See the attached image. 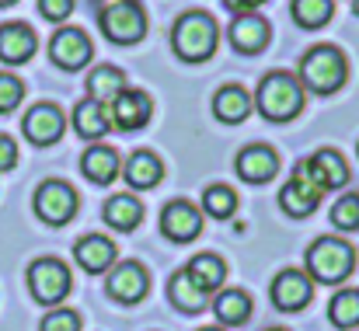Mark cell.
I'll use <instances>...</instances> for the list:
<instances>
[{
  "label": "cell",
  "instance_id": "6da1fadb",
  "mask_svg": "<svg viewBox=\"0 0 359 331\" xmlns=\"http://www.w3.org/2000/svg\"><path fill=\"white\" fill-rule=\"evenodd\" d=\"M220 46V25L206 11H185L171 28V49L185 63H206Z\"/></svg>",
  "mask_w": 359,
  "mask_h": 331
},
{
  "label": "cell",
  "instance_id": "7a4b0ae2",
  "mask_svg": "<svg viewBox=\"0 0 359 331\" xmlns=\"http://www.w3.org/2000/svg\"><path fill=\"white\" fill-rule=\"evenodd\" d=\"M255 109L269 122H290L304 112V84L286 70H272L255 91Z\"/></svg>",
  "mask_w": 359,
  "mask_h": 331
},
{
  "label": "cell",
  "instance_id": "3957f363",
  "mask_svg": "<svg viewBox=\"0 0 359 331\" xmlns=\"http://www.w3.org/2000/svg\"><path fill=\"white\" fill-rule=\"evenodd\" d=\"M304 91L314 95H335L349 81V60L335 46H314L300 56V77Z\"/></svg>",
  "mask_w": 359,
  "mask_h": 331
},
{
  "label": "cell",
  "instance_id": "277c9868",
  "mask_svg": "<svg viewBox=\"0 0 359 331\" xmlns=\"http://www.w3.org/2000/svg\"><path fill=\"white\" fill-rule=\"evenodd\" d=\"M356 269V248L342 237H318L307 248V276L318 283H342Z\"/></svg>",
  "mask_w": 359,
  "mask_h": 331
},
{
  "label": "cell",
  "instance_id": "5b68a950",
  "mask_svg": "<svg viewBox=\"0 0 359 331\" xmlns=\"http://www.w3.org/2000/svg\"><path fill=\"white\" fill-rule=\"evenodd\" d=\"M98 25L105 32L109 42L116 46H136L143 35H147V14L136 0H112L102 7L98 14Z\"/></svg>",
  "mask_w": 359,
  "mask_h": 331
},
{
  "label": "cell",
  "instance_id": "8992f818",
  "mask_svg": "<svg viewBox=\"0 0 359 331\" xmlns=\"http://www.w3.org/2000/svg\"><path fill=\"white\" fill-rule=\"evenodd\" d=\"M74 279H70V269L60 262V258H39L28 265V290L39 304L46 307H56L60 300H67Z\"/></svg>",
  "mask_w": 359,
  "mask_h": 331
},
{
  "label": "cell",
  "instance_id": "52a82bcc",
  "mask_svg": "<svg viewBox=\"0 0 359 331\" xmlns=\"http://www.w3.org/2000/svg\"><path fill=\"white\" fill-rule=\"evenodd\" d=\"M32 206H35V217H39V220H46L49 227H63V223L74 220L81 199H77L74 185H67V182H60V178H49V182H42V185L35 189Z\"/></svg>",
  "mask_w": 359,
  "mask_h": 331
},
{
  "label": "cell",
  "instance_id": "ba28073f",
  "mask_svg": "<svg viewBox=\"0 0 359 331\" xmlns=\"http://www.w3.org/2000/svg\"><path fill=\"white\" fill-rule=\"evenodd\" d=\"M91 56H95V49H91L88 32H81V28H74V25H63V28L49 39V60H53L60 70H81V67L91 63Z\"/></svg>",
  "mask_w": 359,
  "mask_h": 331
},
{
  "label": "cell",
  "instance_id": "9c48e42d",
  "mask_svg": "<svg viewBox=\"0 0 359 331\" xmlns=\"http://www.w3.org/2000/svg\"><path fill=\"white\" fill-rule=\"evenodd\" d=\"M321 196H325V192L311 182L307 168L297 164L293 178H290V182L283 185V192H279V210H283L286 217H293V220H304V217H311V213L318 210Z\"/></svg>",
  "mask_w": 359,
  "mask_h": 331
},
{
  "label": "cell",
  "instance_id": "30bf717a",
  "mask_svg": "<svg viewBox=\"0 0 359 331\" xmlns=\"http://www.w3.org/2000/svg\"><path fill=\"white\" fill-rule=\"evenodd\" d=\"M21 129H25L28 143H35V147H53V143L63 136V129H67V115L56 109L53 102H39V105H32V109L25 112Z\"/></svg>",
  "mask_w": 359,
  "mask_h": 331
},
{
  "label": "cell",
  "instance_id": "8fae6325",
  "mask_svg": "<svg viewBox=\"0 0 359 331\" xmlns=\"http://www.w3.org/2000/svg\"><path fill=\"white\" fill-rule=\"evenodd\" d=\"M199 230H203V213H199L192 203L175 199V203H168V206L161 210V234H164L168 241L189 244V241L199 237Z\"/></svg>",
  "mask_w": 359,
  "mask_h": 331
},
{
  "label": "cell",
  "instance_id": "7c38bea8",
  "mask_svg": "<svg viewBox=\"0 0 359 331\" xmlns=\"http://www.w3.org/2000/svg\"><path fill=\"white\" fill-rule=\"evenodd\" d=\"M304 168H307V175H311V182L321 189V192H335V189H346L349 185V164H346V157L339 154V150H318L314 157H307L304 161Z\"/></svg>",
  "mask_w": 359,
  "mask_h": 331
},
{
  "label": "cell",
  "instance_id": "4fadbf2b",
  "mask_svg": "<svg viewBox=\"0 0 359 331\" xmlns=\"http://www.w3.org/2000/svg\"><path fill=\"white\" fill-rule=\"evenodd\" d=\"M269 39H272V28L258 11H244L231 21V46L241 56H258L269 46Z\"/></svg>",
  "mask_w": 359,
  "mask_h": 331
},
{
  "label": "cell",
  "instance_id": "5bb4252c",
  "mask_svg": "<svg viewBox=\"0 0 359 331\" xmlns=\"http://www.w3.org/2000/svg\"><path fill=\"white\" fill-rule=\"evenodd\" d=\"M147 290H150V279H147V269H143L140 262H119V265L109 272V279H105V293H109L112 300H119V304L143 300Z\"/></svg>",
  "mask_w": 359,
  "mask_h": 331
},
{
  "label": "cell",
  "instance_id": "9a60e30c",
  "mask_svg": "<svg viewBox=\"0 0 359 331\" xmlns=\"http://www.w3.org/2000/svg\"><path fill=\"white\" fill-rule=\"evenodd\" d=\"M109 115H112V126L122 129V133H133V129H143L154 115V102L147 91H136V88H126L119 98L109 105Z\"/></svg>",
  "mask_w": 359,
  "mask_h": 331
},
{
  "label": "cell",
  "instance_id": "2e32d148",
  "mask_svg": "<svg viewBox=\"0 0 359 331\" xmlns=\"http://www.w3.org/2000/svg\"><path fill=\"white\" fill-rule=\"evenodd\" d=\"M272 304L279 307V311H300V307H307L311 304V293H314V286H311V276L307 272H300V269H283L276 279H272Z\"/></svg>",
  "mask_w": 359,
  "mask_h": 331
},
{
  "label": "cell",
  "instance_id": "e0dca14e",
  "mask_svg": "<svg viewBox=\"0 0 359 331\" xmlns=\"http://www.w3.org/2000/svg\"><path fill=\"white\" fill-rule=\"evenodd\" d=\"M234 164H238L241 182H248V185H265V182H272L276 171H279V154H276L272 147H265V143H251V147L241 150Z\"/></svg>",
  "mask_w": 359,
  "mask_h": 331
},
{
  "label": "cell",
  "instance_id": "ac0fdd59",
  "mask_svg": "<svg viewBox=\"0 0 359 331\" xmlns=\"http://www.w3.org/2000/svg\"><path fill=\"white\" fill-rule=\"evenodd\" d=\"M35 49H39V39H35V32H32L25 21H7V25H0V60H4L7 67L28 63V60L35 56Z\"/></svg>",
  "mask_w": 359,
  "mask_h": 331
},
{
  "label": "cell",
  "instance_id": "d6986e66",
  "mask_svg": "<svg viewBox=\"0 0 359 331\" xmlns=\"http://www.w3.org/2000/svg\"><path fill=\"white\" fill-rule=\"evenodd\" d=\"M81 171H84V178L95 182V185H112V182L122 175V161H119V154H116L112 147L95 143V147L84 150V157H81Z\"/></svg>",
  "mask_w": 359,
  "mask_h": 331
},
{
  "label": "cell",
  "instance_id": "ffe728a7",
  "mask_svg": "<svg viewBox=\"0 0 359 331\" xmlns=\"http://www.w3.org/2000/svg\"><path fill=\"white\" fill-rule=\"evenodd\" d=\"M74 258H77V265L84 269V272H105V269H112V262H116V244L109 241V237H102V234H88V237H81L77 244H74Z\"/></svg>",
  "mask_w": 359,
  "mask_h": 331
},
{
  "label": "cell",
  "instance_id": "44dd1931",
  "mask_svg": "<svg viewBox=\"0 0 359 331\" xmlns=\"http://www.w3.org/2000/svg\"><path fill=\"white\" fill-rule=\"evenodd\" d=\"M122 178L129 189H154L161 178H164V164L157 154L150 150H136L126 164H122Z\"/></svg>",
  "mask_w": 359,
  "mask_h": 331
},
{
  "label": "cell",
  "instance_id": "7402d4cb",
  "mask_svg": "<svg viewBox=\"0 0 359 331\" xmlns=\"http://www.w3.org/2000/svg\"><path fill=\"white\" fill-rule=\"evenodd\" d=\"M251 105H255V98H251L241 84H224V88L213 95V115H217L220 122H227V126L244 122V119L251 115Z\"/></svg>",
  "mask_w": 359,
  "mask_h": 331
},
{
  "label": "cell",
  "instance_id": "603a6c76",
  "mask_svg": "<svg viewBox=\"0 0 359 331\" xmlns=\"http://www.w3.org/2000/svg\"><path fill=\"white\" fill-rule=\"evenodd\" d=\"M126 88L129 84H126V74H122L119 67H95L88 74V98L98 102V105H105V109L119 98Z\"/></svg>",
  "mask_w": 359,
  "mask_h": 331
},
{
  "label": "cell",
  "instance_id": "cb8c5ba5",
  "mask_svg": "<svg viewBox=\"0 0 359 331\" xmlns=\"http://www.w3.org/2000/svg\"><path fill=\"white\" fill-rule=\"evenodd\" d=\"M74 129H77V136H84V140H102V136H109V129H112V115H109L105 105L84 98V102H77V109H74Z\"/></svg>",
  "mask_w": 359,
  "mask_h": 331
},
{
  "label": "cell",
  "instance_id": "d4e9b609",
  "mask_svg": "<svg viewBox=\"0 0 359 331\" xmlns=\"http://www.w3.org/2000/svg\"><path fill=\"white\" fill-rule=\"evenodd\" d=\"M185 272L192 276V283H196L203 293H217V286H224V279H227V265H224V258H217L213 251L196 255V258L185 265Z\"/></svg>",
  "mask_w": 359,
  "mask_h": 331
},
{
  "label": "cell",
  "instance_id": "484cf974",
  "mask_svg": "<svg viewBox=\"0 0 359 331\" xmlns=\"http://www.w3.org/2000/svg\"><path fill=\"white\" fill-rule=\"evenodd\" d=\"M168 297H171V304H175L178 311L199 314V311L206 307V297H210V293H203V290L192 283V276H189L185 269H178V272L171 276V283H168Z\"/></svg>",
  "mask_w": 359,
  "mask_h": 331
},
{
  "label": "cell",
  "instance_id": "4316f807",
  "mask_svg": "<svg viewBox=\"0 0 359 331\" xmlns=\"http://www.w3.org/2000/svg\"><path fill=\"white\" fill-rule=\"evenodd\" d=\"M102 217H105V223H109L112 230H136L140 220H143V206H140L136 196L119 192V196H112V199L105 203Z\"/></svg>",
  "mask_w": 359,
  "mask_h": 331
},
{
  "label": "cell",
  "instance_id": "83f0119b",
  "mask_svg": "<svg viewBox=\"0 0 359 331\" xmlns=\"http://www.w3.org/2000/svg\"><path fill=\"white\" fill-rule=\"evenodd\" d=\"M290 14L300 28H325L335 14V0H293L290 4Z\"/></svg>",
  "mask_w": 359,
  "mask_h": 331
},
{
  "label": "cell",
  "instance_id": "f1b7e54d",
  "mask_svg": "<svg viewBox=\"0 0 359 331\" xmlns=\"http://www.w3.org/2000/svg\"><path fill=\"white\" fill-rule=\"evenodd\" d=\"M213 311L224 325H244L251 318V297L244 290H224L217 300H213Z\"/></svg>",
  "mask_w": 359,
  "mask_h": 331
},
{
  "label": "cell",
  "instance_id": "f546056e",
  "mask_svg": "<svg viewBox=\"0 0 359 331\" xmlns=\"http://www.w3.org/2000/svg\"><path fill=\"white\" fill-rule=\"evenodd\" d=\"M328 318H332L335 328H342V331L359 328V290H342V293H335L332 304H328Z\"/></svg>",
  "mask_w": 359,
  "mask_h": 331
},
{
  "label": "cell",
  "instance_id": "4dcf8cb0",
  "mask_svg": "<svg viewBox=\"0 0 359 331\" xmlns=\"http://www.w3.org/2000/svg\"><path fill=\"white\" fill-rule=\"evenodd\" d=\"M234 210H238V192L231 185H210L203 192V213L206 217L227 220V217H234Z\"/></svg>",
  "mask_w": 359,
  "mask_h": 331
},
{
  "label": "cell",
  "instance_id": "1f68e13d",
  "mask_svg": "<svg viewBox=\"0 0 359 331\" xmlns=\"http://www.w3.org/2000/svg\"><path fill=\"white\" fill-rule=\"evenodd\" d=\"M332 223H335L342 234H353V230H359V196H356V192L342 196V199L332 206Z\"/></svg>",
  "mask_w": 359,
  "mask_h": 331
},
{
  "label": "cell",
  "instance_id": "d6a6232c",
  "mask_svg": "<svg viewBox=\"0 0 359 331\" xmlns=\"http://www.w3.org/2000/svg\"><path fill=\"white\" fill-rule=\"evenodd\" d=\"M39 331H81V314L70 311V307H53V311L42 318Z\"/></svg>",
  "mask_w": 359,
  "mask_h": 331
},
{
  "label": "cell",
  "instance_id": "836d02e7",
  "mask_svg": "<svg viewBox=\"0 0 359 331\" xmlns=\"http://www.w3.org/2000/svg\"><path fill=\"white\" fill-rule=\"evenodd\" d=\"M25 98V84L14 77V74H0V115L14 112Z\"/></svg>",
  "mask_w": 359,
  "mask_h": 331
},
{
  "label": "cell",
  "instance_id": "e575fe53",
  "mask_svg": "<svg viewBox=\"0 0 359 331\" xmlns=\"http://www.w3.org/2000/svg\"><path fill=\"white\" fill-rule=\"evenodd\" d=\"M74 4L77 0H39V14L53 25H63L70 14H74Z\"/></svg>",
  "mask_w": 359,
  "mask_h": 331
},
{
  "label": "cell",
  "instance_id": "d590c367",
  "mask_svg": "<svg viewBox=\"0 0 359 331\" xmlns=\"http://www.w3.org/2000/svg\"><path fill=\"white\" fill-rule=\"evenodd\" d=\"M14 164H18V143L0 133V171H11Z\"/></svg>",
  "mask_w": 359,
  "mask_h": 331
},
{
  "label": "cell",
  "instance_id": "8d00e7d4",
  "mask_svg": "<svg viewBox=\"0 0 359 331\" xmlns=\"http://www.w3.org/2000/svg\"><path fill=\"white\" fill-rule=\"evenodd\" d=\"M231 11H238V14H244V11H258L265 0H224Z\"/></svg>",
  "mask_w": 359,
  "mask_h": 331
},
{
  "label": "cell",
  "instance_id": "74e56055",
  "mask_svg": "<svg viewBox=\"0 0 359 331\" xmlns=\"http://www.w3.org/2000/svg\"><path fill=\"white\" fill-rule=\"evenodd\" d=\"M11 4H18V0H0V7H11Z\"/></svg>",
  "mask_w": 359,
  "mask_h": 331
},
{
  "label": "cell",
  "instance_id": "f35d334b",
  "mask_svg": "<svg viewBox=\"0 0 359 331\" xmlns=\"http://www.w3.org/2000/svg\"><path fill=\"white\" fill-rule=\"evenodd\" d=\"M353 11H356V18H359V0H353Z\"/></svg>",
  "mask_w": 359,
  "mask_h": 331
},
{
  "label": "cell",
  "instance_id": "ab89813d",
  "mask_svg": "<svg viewBox=\"0 0 359 331\" xmlns=\"http://www.w3.org/2000/svg\"><path fill=\"white\" fill-rule=\"evenodd\" d=\"M199 331H220V328H199Z\"/></svg>",
  "mask_w": 359,
  "mask_h": 331
},
{
  "label": "cell",
  "instance_id": "60d3db41",
  "mask_svg": "<svg viewBox=\"0 0 359 331\" xmlns=\"http://www.w3.org/2000/svg\"><path fill=\"white\" fill-rule=\"evenodd\" d=\"M269 331H286V328H269Z\"/></svg>",
  "mask_w": 359,
  "mask_h": 331
},
{
  "label": "cell",
  "instance_id": "b9f144b4",
  "mask_svg": "<svg viewBox=\"0 0 359 331\" xmlns=\"http://www.w3.org/2000/svg\"><path fill=\"white\" fill-rule=\"evenodd\" d=\"M356 154H359V147H356Z\"/></svg>",
  "mask_w": 359,
  "mask_h": 331
}]
</instances>
